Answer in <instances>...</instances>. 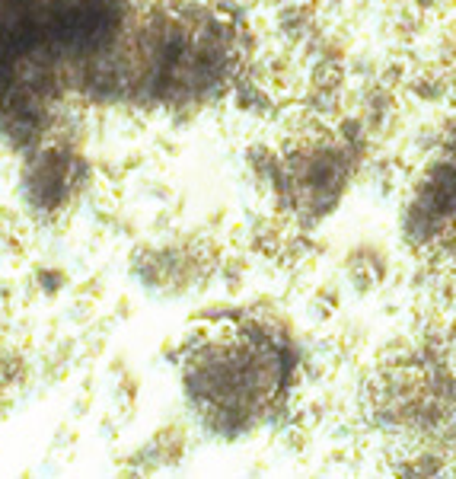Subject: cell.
Segmentation results:
<instances>
[{
    "label": "cell",
    "mask_w": 456,
    "mask_h": 479,
    "mask_svg": "<svg viewBox=\"0 0 456 479\" xmlns=\"http://www.w3.org/2000/svg\"><path fill=\"white\" fill-rule=\"evenodd\" d=\"M284 377L288 358L268 333L208 339L185 365L189 400L221 434L249 432L278 403Z\"/></svg>",
    "instance_id": "obj_1"
},
{
    "label": "cell",
    "mask_w": 456,
    "mask_h": 479,
    "mask_svg": "<svg viewBox=\"0 0 456 479\" xmlns=\"http://www.w3.org/2000/svg\"><path fill=\"white\" fill-rule=\"evenodd\" d=\"M437 195H441V205L456 218V157L450 160L444 176L437 179Z\"/></svg>",
    "instance_id": "obj_2"
}]
</instances>
